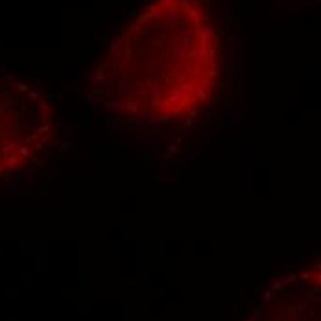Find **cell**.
Wrapping results in <instances>:
<instances>
[{
    "label": "cell",
    "instance_id": "cell-1",
    "mask_svg": "<svg viewBox=\"0 0 321 321\" xmlns=\"http://www.w3.org/2000/svg\"><path fill=\"white\" fill-rule=\"evenodd\" d=\"M221 41L207 0H150L111 42L98 70L111 105L179 120L214 98Z\"/></svg>",
    "mask_w": 321,
    "mask_h": 321
}]
</instances>
